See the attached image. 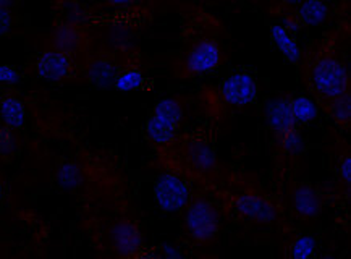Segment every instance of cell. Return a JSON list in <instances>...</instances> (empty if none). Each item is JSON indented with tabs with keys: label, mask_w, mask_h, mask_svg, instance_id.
<instances>
[{
	"label": "cell",
	"mask_w": 351,
	"mask_h": 259,
	"mask_svg": "<svg viewBox=\"0 0 351 259\" xmlns=\"http://www.w3.org/2000/svg\"><path fill=\"white\" fill-rule=\"evenodd\" d=\"M311 79L319 95L327 99H337L348 92L350 75L343 62L334 57H322L314 64Z\"/></svg>",
	"instance_id": "1"
},
{
	"label": "cell",
	"mask_w": 351,
	"mask_h": 259,
	"mask_svg": "<svg viewBox=\"0 0 351 259\" xmlns=\"http://www.w3.org/2000/svg\"><path fill=\"white\" fill-rule=\"evenodd\" d=\"M186 156L193 167L199 172L213 171L217 162L215 151L204 141H191L186 147Z\"/></svg>",
	"instance_id": "12"
},
{
	"label": "cell",
	"mask_w": 351,
	"mask_h": 259,
	"mask_svg": "<svg viewBox=\"0 0 351 259\" xmlns=\"http://www.w3.org/2000/svg\"><path fill=\"white\" fill-rule=\"evenodd\" d=\"M295 211L303 217H316L322 211L321 195L313 186H298L293 191Z\"/></svg>",
	"instance_id": "10"
},
{
	"label": "cell",
	"mask_w": 351,
	"mask_h": 259,
	"mask_svg": "<svg viewBox=\"0 0 351 259\" xmlns=\"http://www.w3.org/2000/svg\"><path fill=\"white\" fill-rule=\"evenodd\" d=\"M0 83L7 84H16L20 83V73L12 66L0 64Z\"/></svg>",
	"instance_id": "27"
},
{
	"label": "cell",
	"mask_w": 351,
	"mask_h": 259,
	"mask_svg": "<svg viewBox=\"0 0 351 259\" xmlns=\"http://www.w3.org/2000/svg\"><path fill=\"white\" fill-rule=\"evenodd\" d=\"M2 193H3V188H2V182H0V198H2Z\"/></svg>",
	"instance_id": "33"
},
{
	"label": "cell",
	"mask_w": 351,
	"mask_h": 259,
	"mask_svg": "<svg viewBox=\"0 0 351 259\" xmlns=\"http://www.w3.org/2000/svg\"><path fill=\"white\" fill-rule=\"evenodd\" d=\"M16 147V140L8 128H0V154L10 156Z\"/></svg>",
	"instance_id": "25"
},
{
	"label": "cell",
	"mask_w": 351,
	"mask_h": 259,
	"mask_svg": "<svg viewBox=\"0 0 351 259\" xmlns=\"http://www.w3.org/2000/svg\"><path fill=\"white\" fill-rule=\"evenodd\" d=\"M264 117L269 128L277 136H283L285 133L295 130L296 122L293 114H291L290 99H287V97H272L265 102Z\"/></svg>",
	"instance_id": "6"
},
{
	"label": "cell",
	"mask_w": 351,
	"mask_h": 259,
	"mask_svg": "<svg viewBox=\"0 0 351 259\" xmlns=\"http://www.w3.org/2000/svg\"><path fill=\"white\" fill-rule=\"evenodd\" d=\"M8 2H2L0 0V36H5L12 28V15L8 12Z\"/></svg>",
	"instance_id": "26"
},
{
	"label": "cell",
	"mask_w": 351,
	"mask_h": 259,
	"mask_svg": "<svg viewBox=\"0 0 351 259\" xmlns=\"http://www.w3.org/2000/svg\"><path fill=\"white\" fill-rule=\"evenodd\" d=\"M332 115L339 123H348L351 119V96L350 92L337 97L332 102Z\"/></svg>",
	"instance_id": "24"
},
{
	"label": "cell",
	"mask_w": 351,
	"mask_h": 259,
	"mask_svg": "<svg viewBox=\"0 0 351 259\" xmlns=\"http://www.w3.org/2000/svg\"><path fill=\"white\" fill-rule=\"evenodd\" d=\"M162 259H184V256L182 254V251L177 247L170 243H164L162 245Z\"/></svg>",
	"instance_id": "28"
},
{
	"label": "cell",
	"mask_w": 351,
	"mask_h": 259,
	"mask_svg": "<svg viewBox=\"0 0 351 259\" xmlns=\"http://www.w3.org/2000/svg\"><path fill=\"white\" fill-rule=\"evenodd\" d=\"M184 224L196 242H209L219 230V212L209 201L196 199L188 206Z\"/></svg>",
	"instance_id": "3"
},
{
	"label": "cell",
	"mask_w": 351,
	"mask_h": 259,
	"mask_svg": "<svg viewBox=\"0 0 351 259\" xmlns=\"http://www.w3.org/2000/svg\"><path fill=\"white\" fill-rule=\"evenodd\" d=\"M291 114L296 123H311L317 119V104L309 96H296L290 101Z\"/></svg>",
	"instance_id": "16"
},
{
	"label": "cell",
	"mask_w": 351,
	"mask_h": 259,
	"mask_svg": "<svg viewBox=\"0 0 351 259\" xmlns=\"http://www.w3.org/2000/svg\"><path fill=\"white\" fill-rule=\"evenodd\" d=\"M282 138V147L283 151L291 156H301L304 153L306 145L303 136H301L300 132L296 130H291V132L285 133V135L280 136Z\"/></svg>",
	"instance_id": "23"
},
{
	"label": "cell",
	"mask_w": 351,
	"mask_h": 259,
	"mask_svg": "<svg viewBox=\"0 0 351 259\" xmlns=\"http://www.w3.org/2000/svg\"><path fill=\"white\" fill-rule=\"evenodd\" d=\"M235 209L241 216L261 224H271L277 219V209L271 201L258 195H240L235 199Z\"/></svg>",
	"instance_id": "7"
},
{
	"label": "cell",
	"mask_w": 351,
	"mask_h": 259,
	"mask_svg": "<svg viewBox=\"0 0 351 259\" xmlns=\"http://www.w3.org/2000/svg\"><path fill=\"white\" fill-rule=\"evenodd\" d=\"M112 5H114V7H128V5H132V3H130V2H112Z\"/></svg>",
	"instance_id": "32"
},
{
	"label": "cell",
	"mask_w": 351,
	"mask_h": 259,
	"mask_svg": "<svg viewBox=\"0 0 351 259\" xmlns=\"http://www.w3.org/2000/svg\"><path fill=\"white\" fill-rule=\"evenodd\" d=\"M70 59L65 53L58 51H47L39 57L36 70L43 79L51 83H57L64 79L70 73Z\"/></svg>",
	"instance_id": "9"
},
{
	"label": "cell",
	"mask_w": 351,
	"mask_h": 259,
	"mask_svg": "<svg viewBox=\"0 0 351 259\" xmlns=\"http://www.w3.org/2000/svg\"><path fill=\"white\" fill-rule=\"evenodd\" d=\"M57 183L64 190H75L83 183V172L75 162H65L57 171Z\"/></svg>",
	"instance_id": "20"
},
{
	"label": "cell",
	"mask_w": 351,
	"mask_h": 259,
	"mask_svg": "<svg viewBox=\"0 0 351 259\" xmlns=\"http://www.w3.org/2000/svg\"><path fill=\"white\" fill-rule=\"evenodd\" d=\"M191 191L188 183L175 173L164 172L154 182V199L164 212H178L188 206Z\"/></svg>",
	"instance_id": "2"
},
{
	"label": "cell",
	"mask_w": 351,
	"mask_h": 259,
	"mask_svg": "<svg viewBox=\"0 0 351 259\" xmlns=\"http://www.w3.org/2000/svg\"><path fill=\"white\" fill-rule=\"evenodd\" d=\"M146 133L156 145H169V143H172L175 140L177 127L162 122V120L156 119L154 115H152V117L147 119L146 122Z\"/></svg>",
	"instance_id": "18"
},
{
	"label": "cell",
	"mask_w": 351,
	"mask_h": 259,
	"mask_svg": "<svg viewBox=\"0 0 351 259\" xmlns=\"http://www.w3.org/2000/svg\"><path fill=\"white\" fill-rule=\"evenodd\" d=\"M280 26H282V28H285L291 36H293L295 33H298V31H300V23L296 20H293V18H290V16L282 18Z\"/></svg>",
	"instance_id": "30"
},
{
	"label": "cell",
	"mask_w": 351,
	"mask_h": 259,
	"mask_svg": "<svg viewBox=\"0 0 351 259\" xmlns=\"http://www.w3.org/2000/svg\"><path fill=\"white\" fill-rule=\"evenodd\" d=\"M296 15L301 23L306 26H319L327 20L328 5L321 0H306V2L298 3Z\"/></svg>",
	"instance_id": "14"
},
{
	"label": "cell",
	"mask_w": 351,
	"mask_h": 259,
	"mask_svg": "<svg viewBox=\"0 0 351 259\" xmlns=\"http://www.w3.org/2000/svg\"><path fill=\"white\" fill-rule=\"evenodd\" d=\"M143 83H144V77H143L141 71L127 70V71H123V73L119 75L114 88L119 89V91L130 92V91H136V89L141 88Z\"/></svg>",
	"instance_id": "21"
},
{
	"label": "cell",
	"mask_w": 351,
	"mask_h": 259,
	"mask_svg": "<svg viewBox=\"0 0 351 259\" xmlns=\"http://www.w3.org/2000/svg\"><path fill=\"white\" fill-rule=\"evenodd\" d=\"M321 259H335V258L334 256H322Z\"/></svg>",
	"instance_id": "34"
},
{
	"label": "cell",
	"mask_w": 351,
	"mask_h": 259,
	"mask_svg": "<svg viewBox=\"0 0 351 259\" xmlns=\"http://www.w3.org/2000/svg\"><path fill=\"white\" fill-rule=\"evenodd\" d=\"M339 173H340L341 180H343L346 185H350L351 183V158L350 156H346V158L341 160Z\"/></svg>",
	"instance_id": "29"
},
{
	"label": "cell",
	"mask_w": 351,
	"mask_h": 259,
	"mask_svg": "<svg viewBox=\"0 0 351 259\" xmlns=\"http://www.w3.org/2000/svg\"><path fill=\"white\" fill-rule=\"evenodd\" d=\"M53 44H56L57 51L62 53H69L76 51L80 46V33L73 25H62L58 26L53 36Z\"/></svg>",
	"instance_id": "19"
},
{
	"label": "cell",
	"mask_w": 351,
	"mask_h": 259,
	"mask_svg": "<svg viewBox=\"0 0 351 259\" xmlns=\"http://www.w3.org/2000/svg\"><path fill=\"white\" fill-rule=\"evenodd\" d=\"M271 38L278 52L282 53L290 64H298L301 59V49L298 42L295 41V38L285 28H282L280 25H274L271 28Z\"/></svg>",
	"instance_id": "13"
},
{
	"label": "cell",
	"mask_w": 351,
	"mask_h": 259,
	"mask_svg": "<svg viewBox=\"0 0 351 259\" xmlns=\"http://www.w3.org/2000/svg\"><path fill=\"white\" fill-rule=\"evenodd\" d=\"M138 259H162V256L157 253H146V254H143V256H139Z\"/></svg>",
	"instance_id": "31"
},
{
	"label": "cell",
	"mask_w": 351,
	"mask_h": 259,
	"mask_svg": "<svg viewBox=\"0 0 351 259\" xmlns=\"http://www.w3.org/2000/svg\"><path fill=\"white\" fill-rule=\"evenodd\" d=\"M112 245L115 251L123 258H132L143 247V235L132 222L120 221L110 230Z\"/></svg>",
	"instance_id": "8"
},
{
	"label": "cell",
	"mask_w": 351,
	"mask_h": 259,
	"mask_svg": "<svg viewBox=\"0 0 351 259\" xmlns=\"http://www.w3.org/2000/svg\"><path fill=\"white\" fill-rule=\"evenodd\" d=\"M119 75V66L107 59L94 60L88 69V79L99 89L114 88Z\"/></svg>",
	"instance_id": "11"
},
{
	"label": "cell",
	"mask_w": 351,
	"mask_h": 259,
	"mask_svg": "<svg viewBox=\"0 0 351 259\" xmlns=\"http://www.w3.org/2000/svg\"><path fill=\"white\" fill-rule=\"evenodd\" d=\"M220 64V49L217 46V42L206 41L197 42L195 47L191 49L190 53H188L186 62V70L190 73L195 75H204V73H210V71L215 70Z\"/></svg>",
	"instance_id": "5"
},
{
	"label": "cell",
	"mask_w": 351,
	"mask_h": 259,
	"mask_svg": "<svg viewBox=\"0 0 351 259\" xmlns=\"http://www.w3.org/2000/svg\"><path fill=\"white\" fill-rule=\"evenodd\" d=\"M154 117L162 120V122L177 127L183 119V107L173 97H164L154 107Z\"/></svg>",
	"instance_id": "17"
},
{
	"label": "cell",
	"mask_w": 351,
	"mask_h": 259,
	"mask_svg": "<svg viewBox=\"0 0 351 259\" xmlns=\"http://www.w3.org/2000/svg\"><path fill=\"white\" fill-rule=\"evenodd\" d=\"M0 117L7 128H21L26 120V110L23 102L18 97H5L0 102Z\"/></svg>",
	"instance_id": "15"
},
{
	"label": "cell",
	"mask_w": 351,
	"mask_h": 259,
	"mask_svg": "<svg viewBox=\"0 0 351 259\" xmlns=\"http://www.w3.org/2000/svg\"><path fill=\"white\" fill-rule=\"evenodd\" d=\"M259 88L254 77L246 71H237L220 84V96L233 107H246L258 99Z\"/></svg>",
	"instance_id": "4"
},
{
	"label": "cell",
	"mask_w": 351,
	"mask_h": 259,
	"mask_svg": "<svg viewBox=\"0 0 351 259\" xmlns=\"http://www.w3.org/2000/svg\"><path fill=\"white\" fill-rule=\"evenodd\" d=\"M316 249V238L311 235H303L291 245V259H309Z\"/></svg>",
	"instance_id": "22"
}]
</instances>
